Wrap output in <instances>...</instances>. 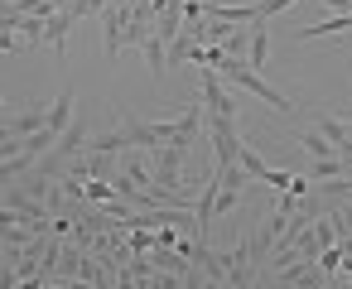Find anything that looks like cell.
Returning <instances> with one entry per match:
<instances>
[{
	"label": "cell",
	"instance_id": "cell-2",
	"mask_svg": "<svg viewBox=\"0 0 352 289\" xmlns=\"http://www.w3.org/2000/svg\"><path fill=\"white\" fill-rule=\"evenodd\" d=\"M73 111H78V97H73V82H63V92L49 102V116H44V130L58 140L68 126H73Z\"/></svg>",
	"mask_w": 352,
	"mask_h": 289
},
{
	"label": "cell",
	"instance_id": "cell-18",
	"mask_svg": "<svg viewBox=\"0 0 352 289\" xmlns=\"http://www.w3.org/2000/svg\"><path fill=\"white\" fill-rule=\"evenodd\" d=\"M0 121H10V106H6V97H0Z\"/></svg>",
	"mask_w": 352,
	"mask_h": 289
},
{
	"label": "cell",
	"instance_id": "cell-15",
	"mask_svg": "<svg viewBox=\"0 0 352 289\" xmlns=\"http://www.w3.org/2000/svg\"><path fill=\"white\" fill-rule=\"evenodd\" d=\"M0 54H25V44H20L15 30H0Z\"/></svg>",
	"mask_w": 352,
	"mask_h": 289
},
{
	"label": "cell",
	"instance_id": "cell-5",
	"mask_svg": "<svg viewBox=\"0 0 352 289\" xmlns=\"http://www.w3.org/2000/svg\"><path fill=\"white\" fill-rule=\"evenodd\" d=\"M73 25H78V20L68 15V5H63V10H54V15H49V25H44V44H49L58 58H68V30H73Z\"/></svg>",
	"mask_w": 352,
	"mask_h": 289
},
{
	"label": "cell",
	"instance_id": "cell-14",
	"mask_svg": "<svg viewBox=\"0 0 352 289\" xmlns=\"http://www.w3.org/2000/svg\"><path fill=\"white\" fill-rule=\"evenodd\" d=\"M289 5H299V0H256V15H261V20H275V15H285Z\"/></svg>",
	"mask_w": 352,
	"mask_h": 289
},
{
	"label": "cell",
	"instance_id": "cell-3",
	"mask_svg": "<svg viewBox=\"0 0 352 289\" xmlns=\"http://www.w3.org/2000/svg\"><path fill=\"white\" fill-rule=\"evenodd\" d=\"M44 116H49V102H30V106H20V111H10V135L15 140H25V135H34V130H44Z\"/></svg>",
	"mask_w": 352,
	"mask_h": 289
},
{
	"label": "cell",
	"instance_id": "cell-12",
	"mask_svg": "<svg viewBox=\"0 0 352 289\" xmlns=\"http://www.w3.org/2000/svg\"><path fill=\"white\" fill-rule=\"evenodd\" d=\"M107 5H111V0H73L68 15H73V20H87V15H102Z\"/></svg>",
	"mask_w": 352,
	"mask_h": 289
},
{
	"label": "cell",
	"instance_id": "cell-6",
	"mask_svg": "<svg viewBox=\"0 0 352 289\" xmlns=\"http://www.w3.org/2000/svg\"><path fill=\"white\" fill-rule=\"evenodd\" d=\"M87 150H97V154H126L131 140H126V130H102V135H87Z\"/></svg>",
	"mask_w": 352,
	"mask_h": 289
},
{
	"label": "cell",
	"instance_id": "cell-19",
	"mask_svg": "<svg viewBox=\"0 0 352 289\" xmlns=\"http://www.w3.org/2000/svg\"><path fill=\"white\" fill-rule=\"evenodd\" d=\"M0 5H6V0H0Z\"/></svg>",
	"mask_w": 352,
	"mask_h": 289
},
{
	"label": "cell",
	"instance_id": "cell-16",
	"mask_svg": "<svg viewBox=\"0 0 352 289\" xmlns=\"http://www.w3.org/2000/svg\"><path fill=\"white\" fill-rule=\"evenodd\" d=\"M44 284H49V279H44V275H34V279H20L15 289H44Z\"/></svg>",
	"mask_w": 352,
	"mask_h": 289
},
{
	"label": "cell",
	"instance_id": "cell-8",
	"mask_svg": "<svg viewBox=\"0 0 352 289\" xmlns=\"http://www.w3.org/2000/svg\"><path fill=\"white\" fill-rule=\"evenodd\" d=\"M44 25H49L44 15H20V25H15L20 44H25V49H39V44H44Z\"/></svg>",
	"mask_w": 352,
	"mask_h": 289
},
{
	"label": "cell",
	"instance_id": "cell-10",
	"mask_svg": "<svg viewBox=\"0 0 352 289\" xmlns=\"http://www.w3.org/2000/svg\"><path fill=\"white\" fill-rule=\"evenodd\" d=\"M304 178H309V183H328V178H342V159H309Z\"/></svg>",
	"mask_w": 352,
	"mask_h": 289
},
{
	"label": "cell",
	"instance_id": "cell-1",
	"mask_svg": "<svg viewBox=\"0 0 352 289\" xmlns=\"http://www.w3.org/2000/svg\"><path fill=\"white\" fill-rule=\"evenodd\" d=\"M203 111H208V116H227V121H236V97L222 87V78H217L212 68H203Z\"/></svg>",
	"mask_w": 352,
	"mask_h": 289
},
{
	"label": "cell",
	"instance_id": "cell-17",
	"mask_svg": "<svg viewBox=\"0 0 352 289\" xmlns=\"http://www.w3.org/2000/svg\"><path fill=\"white\" fill-rule=\"evenodd\" d=\"M68 289H97V284H87V279H68Z\"/></svg>",
	"mask_w": 352,
	"mask_h": 289
},
{
	"label": "cell",
	"instance_id": "cell-9",
	"mask_svg": "<svg viewBox=\"0 0 352 289\" xmlns=\"http://www.w3.org/2000/svg\"><path fill=\"white\" fill-rule=\"evenodd\" d=\"M236 169H241L246 178H256V183H265V174H270V164H265L251 145H241V150H236Z\"/></svg>",
	"mask_w": 352,
	"mask_h": 289
},
{
	"label": "cell",
	"instance_id": "cell-4",
	"mask_svg": "<svg viewBox=\"0 0 352 289\" xmlns=\"http://www.w3.org/2000/svg\"><path fill=\"white\" fill-rule=\"evenodd\" d=\"M246 34H251V44H246V68H265V58H270V20H251L246 25Z\"/></svg>",
	"mask_w": 352,
	"mask_h": 289
},
{
	"label": "cell",
	"instance_id": "cell-13",
	"mask_svg": "<svg viewBox=\"0 0 352 289\" xmlns=\"http://www.w3.org/2000/svg\"><path fill=\"white\" fill-rule=\"evenodd\" d=\"M140 49H145V58H150V68H155V73H164V39H160V34H150V39L140 44Z\"/></svg>",
	"mask_w": 352,
	"mask_h": 289
},
{
	"label": "cell",
	"instance_id": "cell-11",
	"mask_svg": "<svg viewBox=\"0 0 352 289\" xmlns=\"http://www.w3.org/2000/svg\"><path fill=\"white\" fill-rule=\"evenodd\" d=\"M314 241H318V251L338 246V227H333V217H328V212H323V217H314Z\"/></svg>",
	"mask_w": 352,
	"mask_h": 289
},
{
	"label": "cell",
	"instance_id": "cell-7",
	"mask_svg": "<svg viewBox=\"0 0 352 289\" xmlns=\"http://www.w3.org/2000/svg\"><path fill=\"white\" fill-rule=\"evenodd\" d=\"M294 145H299L309 159H338V150H333V145H328L318 130H299V135H294Z\"/></svg>",
	"mask_w": 352,
	"mask_h": 289
}]
</instances>
